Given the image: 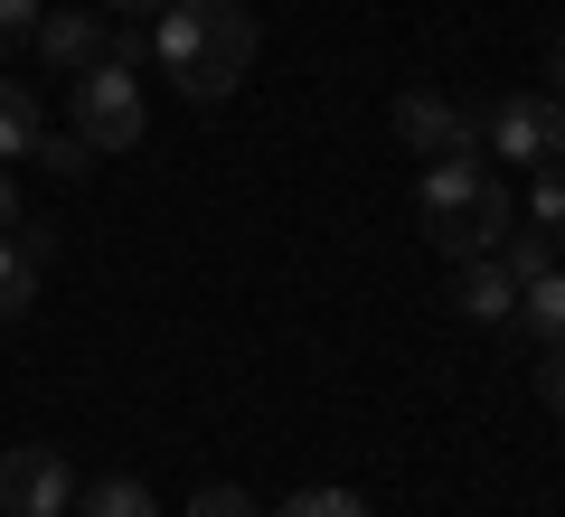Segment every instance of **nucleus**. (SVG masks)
<instances>
[{"mask_svg": "<svg viewBox=\"0 0 565 517\" xmlns=\"http://www.w3.org/2000/svg\"><path fill=\"white\" fill-rule=\"evenodd\" d=\"M415 217H424V236L444 245L452 263H481V255H500V236H509V189L481 170V151H452V160H424V189H415Z\"/></svg>", "mask_w": 565, "mask_h": 517, "instance_id": "obj_1", "label": "nucleus"}, {"mask_svg": "<svg viewBox=\"0 0 565 517\" xmlns=\"http://www.w3.org/2000/svg\"><path fill=\"white\" fill-rule=\"evenodd\" d=\"M255 47H264V29H255L245 0H199V57H189L170 85H180L189 104H226L245 85V66H255Z\"/></svg>", "mask_w": 565, "mask_h": 517, "instance_id": "obj_2", "label": "nucleus"}, {"mask_svg": "<svg viewBox=\"0 0 565 517\" xmlns=\"http://www.w3.org/2000/svg\"><path fill=\"white\" fill-rule=\"evenodd\" d=\"M66 104H76V141L85 151H132L141 141V122H151V104H141V85H132V66H85L76 85H66Z\"/></svg>", "mask_w": 565, "mask_h": 517, "instance_id": "obj_3", "label": "nucleus"}, {"mask_svg": "<svg viewBox=\"0 0 565 517\" xmlns=\"http://www.w3.org/2000/svg\"><path fill=\"white\" fill-rule=\"evenodd\" d=\"M0 508L10 517H76V461L57 442H10L0 452Z\"/></svg>", "mask_w": 565, "mask_h": 517, "instance_id": "obj_4", "label": "nucleus"}, {"mask_svg": "<svg viewBox=\"0 0 565 517\" xmlns=\"http://www.w3.org/2000/svg\"><path fill=\"white\" fill-rule=\"evenodd\" d=\"M396 141L424 160H452V151H481V122L444 95V85H405L396 95Z\"/></svg>", "mask_w": 565, "mask_h": 517, "instance_id": "obj_5", "label": "nucleus"}, {"mask_svg": "<svg viewBox=\"0 0 565 517\" xmlns=\"http://www.w3.org/2000/svg\"><path fill=\"white\" fill-rule=\"evenodd\" d=\"M490 151L546 170V160L565 151V104L556 95H500V104H490Z\"/></svg>", "mask_w": 565, "mask_h": 517, "instance_id": "obj_6", "label": "nucleus"}, {"mask_svg": "<svg viewBox=\"0 0 565 517\" xmlns=\"http://www.w3.org/2000/svg\"><path fill=\"white\" fill-rule=\"evenodd\" d=\"M104 39H114V29H104L95 10H47L29 47H39V57L57 66V76H85V66H104Z\"/></svg>", "mask_w": 565, "mask_h": 517, "instance_id": "obj_7", "label": "nucleus"}, {"mask_svg": "<svg viewBox=\"0 0 565 517\" xmlns=\"http://www.w3.org/2000/svg\"><path fill=\"white\" fill-rule=\"evenodd\" d=\"M452 301H462V320H519V282L500 273V255L462 263V282H452Z\"/></svg>", "mask_w": 565, "mask_h": 517, "instance_id": "obj_8", "label": "nucleus"}, {"mask_svg": "<svg viewBox=\"0 0 565 517\" xmlns=\"http://www.w3.org/2000/svg\"><path fill=\"white\" fill-rule=\"evenodd\" d=\"M519 330L537 338V348H565V273L519 282Z\"/></svg>", "mask_w": 565, "mask_h": 517, "instance_id": "obj_9", "label": "nucleus"}, {"mask_svg": "<svg viewBox=\"0 0 565 517\" xmlns=\"http://www.w3.org/2000/svg\"><path fill=\"white\" fill-rule=\"evenodd\" d=\"M39 132H47L39 95H29L20 76H0V160H29V151H39Z\"/></svg>", "mask_w": 565, "mask_h": 517, "instance_id": "obj_10", "label": "nucleus"}, {"mask_svg": "<svg viewBox=\"0 0 565 517\" xmlns=\"http://www.w3.org/2000/svg\"><path fill=\"white\" fill-rule=\"evenodd\" d=\"M199 57V0H161V20H151V66H180Z\"/></svg>", "mask_w": 565, "mask_h": 517, "instance_id": "obj_11", "label": "nucleus"}, {"mask_svg": "<svg viewBox=\"0 0 565 517\" xmlns=\"http://www.w3.org/2000/svg\"><path fill=\"white\" fill-rule=\"evenodd\" d=\"M76 517H161V498L141 480H95V489H76Z\"/></svg>", "mask_w": 565, "mask_h": 517, "instance_id": "obj_12", "label": "nucleus"}, {"mask_svg": "<svg viewBox=\"0 0 565 517\" xmlns=\"http://www.w3.org/2000/svg\"><path fill=\"white\" fill-rule=\"evenodd\" d=\"M39 301V263L20 255V236H0V320H29Z\"/></svg>", "mask_w": 565, "mask_h": 517, "instance_id": "obj_13", "label": "nucleus"}, {"mask_svg": "<svg viewBox=\"0 0 565 517\" xmlns=\"http://www.w3.org/2000/svg\"><path fill=\"white\" fill-rule=\"evenodd\" d=\"M500 273H509V282H537V273H556V245H546L537 226H509V236H500Z\"/></svg>", "mask_w": 565, "mask_h": 517, "instance_id": "obj_14", "label": "nucleus"}, {"mask_svg": "<svg viewBox=\"0 0 565 517\" xmlns=\"http://www.w3.org/2000/svg\"><path fill=\"white\" fill-rule=\"evenodd\" d=\"M527 226H537L546 245H565V170H556V160H546L537 189H527Z\"/></svg>", "mask_w": 565, "mask_h": 517, "instance_id": "obj_15", "label": "nucleus"}, {"mask_svg": "<svg viewBox=\"0 0 565 517\" xmlns=\"http://www.w3.org/2000/svg\"><path fill=\"white\" fill-rule=\"evenodd\" d=\"M274 517H367V498L359 489H292Z\"/></svg>", "mask_w": 565, "mask_h": 517, "instance_id": "obj_16", "label": "nucleus"}, {"mask_svg": "<svg viewBox=\"0 0 565 517\" xmlns=\"http://www.w3.org/2000/svg\"><path fill=\"white\" fill-rule=\"evenodd\" d=\"M39 160L57 170V180H85V170H95V151H85L76 132H39Z\"/></svg>", "mask_w": 565, "mask_h": 517, "instance_id": "obj_17", "label": "nucleus"}, {"mask_svg": "<svg viewBox=\"0 0 565 517\" xmlns=\"http://www.w3.org/2000/svg\"><path fill=\"white\" fill-rule=\"evenodd\" d=\"M189 517H264V508H255V498L236 489V480H207V489L189 498Z\"/></svg>", "mask_w": 565, "mask_h": 517, "instance_id": "obj_18", "label": "nucleus"}, {"mask_svg": "<svg viewBox=\"0 0 565 517\" xmlns=\"http://www.w3.org/2000/svg\"><path fill=\"white\" fill-rule=\"evenodd\" d=\"M39 20H47L39 0H0V57H10L20 39H39Z\"/></svg>", "mask_w": 565, "mask_h": 517, "instance_id": "obj_19", "label": "nucleus"}, {"mask_svg": "<svg viewBox=\"0 0 565 517\" xmlns=\"http://www.w3.org/2000/svg\"><path fill=\"white\" fill-rule=\"evenodd\" d=\"M537 405L565 414V348H537Z\"/></svg>", "mask_w": 565, "mask_h": 517, "instance_id": "obj_20", "label": "nucleus"}, {"mask_svg": "<svg viewBox=\"0 0 565 517\" xmlns=\"http://www.w3.org/2000/svg\"><path fill=\"white\" fill-rule=\"evenodd\" d=\"M20 255H29V263H47V255H57V226H39V217H20Z\"/></svg>", "mask_w": 565, "mask_h": 517, "instance_id": "obj_21", "label": "nucleus"}, {"mask_svg": "<svg viewBox=\"0 0 565 517\" xmlns=\"http://www.w3.org/2000/svg\"><path fill=\"white\" fill-rule=\"evenodd\" d=\"M10 226H20V180L0 170V236H10Z\"/></svg>", "mask_w": 565, "mask_h": 517, "instance_id": "obj_22", "label": "nucleus"}, {"mask_svg": "<svg viewBox=\"0 0 565 517\" xmlns=\"http://www.w3.org/2000/svg\"><path fill=\"white\" fill-rule=\"evenodd\" d=\"M546 95H556V104H565V39H556V47H546Z\"/></svg>", "mask_w": 565, "mask_h": 517, "instance_id": "obj_23", "label": "nucleus"}, {"mask_svg": "<svg viewBox=\"0 0 565 517\" xmlns=\"http://www.w3.org/2000/svg\"><path fill=\"white\" fill-rule=\"evenodd\" d=\"M104 10H122V20H141V10H161V0H104Z\"/></svg>", "mask_w": 565, "mask_h": 517, "instance_id": "obj_24", "label": "nucleus"}]
</instances>
